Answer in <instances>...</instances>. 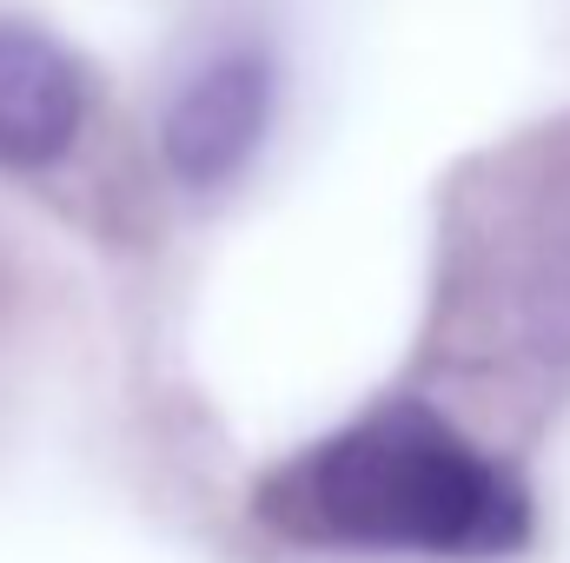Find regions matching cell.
Returning a JSON list of instances; mask_svg holds the SVG:
<instances>
[{"mask_svg":"<svg viewBox=\"0 0 570 563\" xmlns=\"http://www.w3.org/2000/svg\"><path fill=\"white\" fill-rule=\"evenodd\" d=\"M259 511L298 544L392 557H511L531 537L524 484L419 398H392L298 451L266 477Z\"/></svg>","mask_w":570,"mask_h":563,"instance_id":"6da1fadb","label":"cell"},{"mask_svg":"<svg viewBox=\"0 0 570 563\" xmlns=\"http://www.w3.org/2000/svg\"><path fill=\"white\" fill-rule=\"evenodd\" d=\"M266 120H273V60L259 47H226L166 100L159 152L179 186L213 192L253 166Z\"/></svg>","mask_w":570,"mask_h":563,"instance_id":"7a4b0ae2","label":"cell"},{"mask_svg":"<svg viewBox=\"0 0 570 563\" xmlns=\"http://www.w3.org/2000/svg\"><path fill=\"white\" fill-rule=\"evenodd\" d=\"M87 134V80L33 27L0 20V172H47Z\"/></svg>","mask_w":570,"mask_h":563,"instance_id":"3957f363","label":"cell"}]
</instances>
